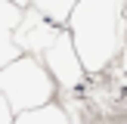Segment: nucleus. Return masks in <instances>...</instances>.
Returning <instances> with one entry per match:
<instances>
[{
    "instance_id": "1",
    "label": "nucleus",
    "mask_w": 127,
    "mask_h": 124,
    "mask_svg": "<svg viewBox=\"0 0 127 124\" xmlns=\"http://www.w3.org/2000/svg\"><path fill=\"white\" fill-rule=\"evenodd\" d=\"M68 37L84 74H102L124 53L127 3H102V0L74 3L68 19Z\"/></svg>"
},
{
    "instance_id": "2",
    "label": "nucleus",
    "mask_w": 127,
    "mask_h": 124,
    "mask_svg": "<svg viewBox=\"0 0 127 124\" xmlns=\"http://www.w3.org/2000/svg\"><path fill=\"white\" fill-rule=\"evenodd\" d=\"M0 93H3L12 115H25V112H37L53 102L56 84L47 74L40 59L19 56L12 65L0 71Z\"/></svg>"
},
{
    "instance_id": "3",
    "label": "nucleus",
    "mask_w": 127,
    "mask_h": 124,
    "mask_svg": "<svg viewBox=\"0 0 127 124\" xmlns=\"http://www.w3.org/2000/svg\"><path fill=\"white\" fill-rule=\"evenodd\" d=\"M40 62H43V68H47V74L53 78L56 90H62V96H65V93L71 96V93L84 84V68H81V59H78V53H74V47H71L68 31H59V37H56L53 47L40 56Z\"/></svg>"
},
{
    "instance_id": "4",
    "label": "nucleus",
    "mask_w": 127,
    "mask_h": 124,
    "mask_svg": "<svg viewBox=\"0 0 127 124\" xmlns=\"http://www.w3.org/2000/svg\"><path fill=\"white\" fill-rule=\"evenodd\" d=\"M56 37H59V28H53L31 3H25L22 6V19H19V28H16V50L22 56L40 59V56L53 47Z\"/></svg>"
},
{
    "instance_id": "5",
    "label": "nucleus",
    "mask_w": 127,
    "mask_h": 124,
    "mask_svg": "<svg viewBox=\"0 0 127 124\" xmlns=\"http://www.w3.org/2000/svg\"><path fill=\"white\" fill-rule=\"evenodd\" d=\"M22 6L25 3H3L0 0V71L22 56L16 50V28L22 19Z\"/></svg>"
},
{
    "instance_id": "6",
    "label": "nucleus",
    "mask_w": 127,
    "mask_h": 124,
    "mask_svg": "<svg viewBox=\"0 0 127 124\" xmlns=\"http://www.w3.org/2000/svg\"><path fill=\"white\" fill-rule=\"evenodd\" d=\"M12 124H68V115L62 105H43L37 112H25V115H16Z\"/></svg>"
},
{
    "instance_id": "7",
    "label": "nucleus",
    "mask_w": 127,
    "mask_h": 124,
    "mask_svg": "<svg viewBox=\"0 0 127 124\" xmlns=\"http://www.w3.org/2000/svg\"><path fill=\"white\" fill-rule=\"evenodd\" d=\"M37 12H40L43 19H47L53 28H65L68 25V19H71V9H74V3H59V0H43V3H31Z\"/></svg>"
},
{
    "instance_id": "8",
    "label": "nucleus",
    "mask_w": 127,
    "mask_h": 124,
    "mask_svg": "<svg viewBox=\"0 0 127 124\" xmlns=\"http://www.w3.org/2000/svg\"><path fill=\"white\" fill-rule=\"evenodd\" d=\"M12 112H9V105H6V99H3V93H0V124H12Z\"/></svg>"
},
{
    "instance_id": "9",
    "label": "nucleus",
    "mask_w": 127,
    "mask_h": 124,
    "mask_svg": "<svg viewBox=\"0 0 127 124\" xmlns=\"http://www.w3.org/2000/svg\"><path fill=\"white\" fill-rule=\"evenodd\" d=\"M124 50H127V43H124Z\"/></svg>"
}]
</instances>
